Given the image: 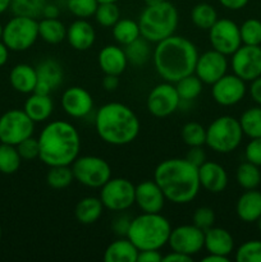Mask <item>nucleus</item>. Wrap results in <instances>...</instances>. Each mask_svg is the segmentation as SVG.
<instances>
[{
    "label": "nucleus",
    "instance_id": "obj_49",
    "mask_svg": "<svg viewBox=\"0 0 261 262\" xmlns=\"http://www.w3.org/2000/svg\"><path fill=\"white\" fill-rule=\"evenodd\" d=\"M129 217L127 216H119L115 219L114 224H113V229H114L115 234L120 235V237H127L128 229H129V224H130Z\"/></svg>",
    "mask_w": 261,
    "mask_h": 262
},
{
    "label": "nucleus",
    "instance_id": "obj_60",
    "mask_svg": "<svg viewBox=\"0 0 261 262\" xmlns=\"http://www.w3.org/2000/svg\"><path fill=\"white\" fill-rule=\"evenodd\" d=\"M97 2L100 4V3H117L118 0H97Z\"/></svg>",
    "mask_w": 261,
    "mask_h": 262
},
{
    "label": "nucleus",
    "instance_id": "obj_43",
    "mask_svg": "<svg viewBox=\"0 0 261 262\" xmlns=\"http://www.w3.org/2000/svg\"><path fill=\"white\" fill-rule=\"evenodd\" d=\"M237 262H261V241H248L235 252Z\"/></svg>",
    "mask_w": 261,
    "mask_h": 262
},
{
    "label": "nucleus",
    "instance_id": "obj_35",
    "mask_svg": "<svg viewBox=\"0 0 261 262\" xmlns=\"http://www.w3.org/2000/svg\"><path fill=\"white\" fill-rule=\"evenodd\" d=\"M124 53L127 55L128 63H132L133 66H143L150 59L151 49L148 41L141 36L133 42L125 45Z\"/></svg>",
    "mask_w": 261,
    "mask_h": 262
},
{
    "label": "nucleus",
    "instance_id": "obj_23",
    "mask_svg": "<svg viewBox=\"0 0 261 262\" xmlns=\"http://www.w3.org/2000/svg\"><path fill=\"white\" fill-rule=\"evenodd\" d=\"M99 66L105 74L120 76L128 66L124 50L117 45H106L99 53Z\"/></svg>",
    "mask_w": 261,
    "mask_h": 262
},
{
    "label": "nucleus",
    "instance_id": "obj_3",
    "mask_svg": "<svg viewBox=\"0 0 261 262\" xmlns=\"http://www.w3.org/2000/svg\"><path fill=\"white\" fill-rule=\"evenodd\" d=\"M38 159L50 166L72 165L78 158L81 138L73 124L66 120L51 122L38 136Z\"/></svg>",
    "mask_w": 261,
    "mask_h": 262
},
{
    "label": "nucleus",
    "instance_id": "obj_61",
    "mask_svg": "<svg viewBox=\"0 0 261 262\" xmlns=\"http://www.w3.org/2000/svg\"><path fill=\"white\" fill-rule=\"evenodd\" d=\"M256 223H257V228H258V230H260V232H261V216L258 217L257 220H256Z\"/></svg>",
    "mask_w": 261,
    "mask_h": 262
},
{
    "label": "nucleus",
    "instance_id": "obj_31",
    "mask_svg": "<svg viewBox=\"0 0 261 262\" xmlns=\"http://www.w3.org/2000/svg\"><path fill=\"white\" fill-rule=\"evenodd\" d=\"M113 37L115 38L118 43L125 46L128 43L133 42L141 37V31L138 22L128 18H120L114 26H113Z\"/></svg>",
    "mask_w": 261,
    "mask_h": 262
},
{
    "label": "nucleus",
    "instance_id": "obj_32",
    "mask_svg": "<svg viewBox=\"0 0 261 262\" xmlns=\"http://www.w3.org/2000/svg\"><path fill=\"white\" fill-rule=\"evenodd\" d=\"M235 178H237L238 184L246 191L247 189H256L261 183L260 166L255 165L250 161H245L237 168Z\"/></svg>",
    "mask_w": 261,
    "mask_h": 262
},
{
    "label": "nucleus",
    "instance_id": "obj_24",
    "mask_svg": "<svg viewBox=\"0 0 261 262\" xmlns=\"http://www.w3.org/2000/svg\"><path fill=\"white\" fill-rule=\"evenodd\" d=\"M209 253L229 256L234 248V239L227 229L211 227L205 230V245Z\"/></svg>",
    "mask_w": 261,
    "mask_h": 262
},
{
    "label": "nucleus",
    "instance_id": "obj_18",
    "mask_svg": "<svg viewBox=\"0 0 261 262\" xmlns=\"http://www.w3.org/2000/svg\"><path fill=\"white\" fill-rule=\"evenodd\" d=\"M35 68L37 74V84L33 92L36 94L50 95L63 83V68L54 59H45Z\"/></svg>",
    "mask_w": 261,
    "mask_h": 262
},
{
    "label": "nucleus",
    "instance_id": "obj_51",
    "mask_svg": "<svg viewBox=\"0 0 261 262\" xmlns=\"http://www.w3.org/2000/svg\"><path fill=\"white\" fill-rule=\"evenodd\" d=\"M250 95L251 97H252L253 101H255L258 106H261V76L251 82Z\"/></svg>",
    "mask_w": 261,
    "mask_h": 262
},
{
    "label": "nucleus",
    "instance_id": "obj_1",
    "mask_svg": "<svg viewBox=\"0 0 261 262\" xmlns=\"http://www.w3.org/2000/svg\"><path fill=\"white\" fill-rule=\"evenodd\" d=\"M154 181L168 201L177 205L189 204L199 193L201 184L199 168L187 159H168L156 166Z\"/></svg>",
    "mask_w": 261,
    "mask_h": 262
},
{
    "label": "nucleus",
    "instance_id": "obj_37",
    "mask_svg": "<svg viewBox=\"0 0 261 262\" xmlns=\"http://www.w3.org/2000/svg\"><path fill=\"white\" fill-rule=\"evenodd\" d=\"M46 0H10L9 9L14 15L37 18L42 15Z\"/></svg>",
    "mask_w": 261,
    "mask_h": 262
},
{
    "label": "nucleus",
    "instance_id": "obj_7",
    "mask_svg": "<svg viewBox=\"0 0 261 262\" xmlns=\"http://www.w3.org/2000/svg\"><path fill=\"white\" fill-rule=\"evenodd\" d=\"M243 130L240 120L230 115L216 118L206 128V145L219 154H229L241 145Z\"/></svg>",
    "mask_w": 261,
    "mask_h": 262
},
{
    "label": "nucleus",
    "instance_id": "obj_30",
    "mask_svg": "<svg viewBox=\"0 0 261 262\" xmlns=\"http://www.w3.org/2000/svg\"><path fill=\"white\" fill-rule=\"evenodd\" d=\"M38 36L48 43H59L67 38V27L59 18H42L38 22Z\"/></svg>",
    "mask_w": 261,
    "mask_h": 262
},
{
    "label": "nucleus",
    "instance_id": "obj_33",
    "mask_svg": "<svg viewBox=\"0 0 261 262\" xmlns=\"http://www.w3.org/2000/svg\"><path fill=\"white\" fill-rule=\"evenodd\" d=\"M191 19L197 28L209 31L217 20V13L212 5L207 3H199L192 8Z\"/></svg>",
    "mask_w": 261,
    "mask_h": 262
},
{
    "label": "nucleus",
    "instance_id": "obj_21",
    "mask_svg": "<svg viewBox=\"0 0 261 262\" xmlns=\"http://www.w3.org/2000/svg\"><path fill=\"white\" fill-rule=\"evenodd\" d=\"M199 178L202 188L211 193H220L228 186L227 170L214 161H205L199 166Z\"/></svg>",
    "mask_w": 261,
    "mask_h": 262
},
{
    "label": "nucleus",
    "instance_id": "obj_2",
    "mask_svg": "<svg viewBox=\"0 0 261 262\" xmlns=\"http://www.w3.org/2000/svg\"><path fill=\"white\" fill-rule=\"evenodd\" d=\"M153 58L159 76L164 81L176 83L179 79L194 73L199 51L188 38L171 35L159 41Z\"/></svg>",
    "mask_w": 261,
    "mask_h": 262
},
{
    "label": "nucleus",
    "instance_id": "obj_29",
    "mask_svg": "<svg viewBox=\"0 0 261 262\" xmlns=\"http://www.w3.org/2000/svg\"><path fill=\"white\" fill-rule=\"evenodd\" d=\"M104 205L97 197H84L79 200L74 209V216L81 224L90 225L96 223L102 215Z\"/></svg>",
    "mask_w": 261,
    "mask_h": 262
},
{
    "label": "nucleus",
    "instance_id": "obj_53",
    "mask_svg": "<svg viewBox=\"0 0 261 262\" xmlns=\"http://www.w3.org/2000/svg\"><path fill=\"white\" fill-rule=\"evenodd\" d=\"M217 2L229 10H240L243 9L250 0H217Z\"/></svg>",
    "mask_w": 261,
    "mask_h": 262
},
{
    "label": "nucleus",
    "instance_id": "obj_46",
    "mask_svg": "<svg viewBox=\"0 0 261 262\" xmlns=\"http://www.w3.org/2000/svg\"><path fill=\"white\" fill-rule=\"evenodd\" d=\"M17 150L19 152L22 160L26 161H32L35 159L38 158V154H40V147H38V140L35 137H28L26 140H23L22 142L18 143Z\"/></svg>",
    "mask_w": 261,
    "mask_h": 262
},
{
    "label": "nucleus",
    "instance_id": "obj_4",
    "mask_svg": "<svg viewBox=\"0 0 261 262\" xmlns=\"http://www.w3.org/2000/svg\"><path fill=\"white\" fill-rule=\"evenodd\" d=\"M95 128L104 142L113 146H124L137 138L140 120L127 105L107 102L97 112Z\"/></svg>",
    "mask_w": 261,
    "mask_h": 262
},
{
    "label": "nucleus",
    "instance_id": "obj_8",
    "mask_svg": "<svg viewBox=\"0 0 261 262\" xmlns=\"http://www.w3.org/2000/svg\"><path fill=\"white\" fill-rule=\"evenodd\" d=\"M38 38V22L36 18L14 15L3 26L2 41L12 51L28 50Z\"/></svg>",
    "mask_w": 261,
    "mask_h": 262
},
{
    "label": "nucleus",
    "instance_id": "obj_64",
    "mask_svg": "<svg viewBox=\"0 0 261 262\" xmlns=\"http://www.w3.org/2000/svg\"><path fill=\"white\" fill-rule=\"evenodd\" d=\"M260 46H261V45H260Z\"/></svg>",
    "mask_w": 261,
    "mask_h": 262
},
{
    "label": "nucleus",
    "instance_id": "obj_6",
    "mask_svg": "<svg viewBox=\"0 0 261 262\" xmlns=\"http://www.w3.org/2000/svg\"><path fill=\"white\" fill-rule=\"evenodd\" d=\"M178 10L166 0L156 5H146L138 19L141 36L148 42L158 43L174 35L178 27Z\"/></svg>",
    "mask_w": 261,
    "mask_h": 262
},
{
    "label": "nucleus",
    "instance_id": "obj_22",
    "mask_svg": "<svg viewBox=\"0 0 261 262\" xmlns=\"http://www.w3.org/2000/svg\"><path fill=\"white\" fill-rule=\"evenodd\" d=\"M96 32L95 28L86 19L78 18L67 28V40L69 45L78 51L89 50L95 42Z\"/></svg>",
    "mask_w": 261,
    "mask_h": 262
},
{
    "label": "nucleus",
    "instance_id": "obj_34",
    "mask_svg": "<svg viewBox=\"0 0 261 262\" xmlns=\"http://www.w3.org/2000/svg\"><path fill=\"white\" fill-rule=\"evenodd\" d=\"M240 124L243 135L250 138L261 137V106H253L241 115Z\"/></svg>",
    "mask_w": 261,
    "mask_h": 262
},
{
    "label": "nucleus",
    "instance_id": "obj_38",
    "mask_svg": "<svg viewBox=\"0 0 261 262\" xmlns=\"http://www.w3.org/2000/svg\"><path fill=\"white\" fill-rule=\"evenodd\" d=\"M20 163H22V158L15 146L7 145V143L0 145V173H15L19 169Z\"/></svg>",
    "mask_w": 261,
    "mask_h": 262
},
{
    "label": "nucleus",
    "instance_id": "obj_13",
    "mask_svg": "<svg viewBox=\"0 0 261 262\" xmlns=\"http://www.w3.org/2000/svg\"><path fill=\"white\" fill-rule=\"evenodd\" d=\"M233 73L245 82H252L261 76V46L241 45L232 54Z\"/></svg>",
    "mask_w": 261,
    "mask_h": 262
},
{
    "label": "nucleus",
    "instance_id": "obj_39",
    "mask_svg": "<svg viewBox=\"0 0 261 262\" xmlns=\"http://www.w3.org/2000/svg\"><path fill=\"white\" fill-rule=\"evenodd\" d=\"M74 181L73 171L71 165L50 166V170L46 174V182L54 189H63Z\"/></svg>",
    "mask_w": 261,
    "mask_h": 262
},
{
    "label": "nucleus",
    "instance_id": "obj_55",
    "mask_svg": "<svg viewBox=\"0 0 261 262\" xmlns=\"http://www.w3.org/2000/svg\"><path fill=\"white\" fill-rule=\"evenodd\" d=\"M42 15L45 18H58L59 17V9L55 4H49L46 3L45 8L42 10Z\"/></svg>",
    "mask_w": 261,
    "mask_h": 262
},
{
    "label": "nucleus",
    "instance_id": "obj_40",
    "mask_svg": "<svg viewBox=\"0 0 261 262\" xmlns=\"http://www.w3.org/2000/svg\"><path fill=\"white\" fill-rule=\"evenodd\" d=\"M183 142L189 147L206 145V128L197 122H189L183 125L181 130Z\"/></svg>",
    "mask_w": 261,
    "mask_h": 262
},
{
    "label": "nucleus",
    "instance_id": "obj_42",
    "mask_svg": "<svg viewBox=\"0 0 261 262\" xmlns=\"http://www.w3.org/2000/svg\"><path fill=\"white\" fill-rule=\"evenodd\" d=\"M94 17L102 27H113L120 19V10L115 3H100Z\"/></svg>",
    "mask_w": 261,
    "mask_h": 262
},
{
    "label": "nucleus",
    "instance_id": "obj_5",
    "mask_svg": "<svg viewBox=\"0 0 261 262\" xmlns=\"http://www.w3.org/2000/svg\"><path fill=\"white\" fill-rule=\"evenodd\" d=\"M170 232V223L160 212H142L130 220L127 238L138 248V251L160 250L168 245Z\"/></svg>",
    "mask_w": 261,
    "mask_h": 262
},
{
    "label": "nucleus",
    "instance_id": "obj_16",
    "mask_svg": "<svg viewBox=\"0 0 261 262\" xmlns=\"http://www.w3.org/2000/svg\"><path fill=\"white\" fill-rule=\"evenodd\" d=\"M228 71L227 55L216 50L205 51L199 55L194 67V74L202 81V83L212 84L222 78Z\"/></svg>",
    "mask_w": 261,
    "mask_h": 262
},
{
    "label": "nucleus",
    "instance_id": "obj_28",
    "mask_svg": "<svg viewBox=\"0 0 261 262\" xmlns=\"http://www.w3.org/2000/svg\"><path fill=\"white\" fill-rule=\"evenodd\" d=\"M138 248L125 238H119L106 247L104 252L105 262H137Z\"/></svg>",
    "mask_w": 261,
    "mask_h": 262
},
{
    "label": "nucleus",
    "instance_id": "obj_45",
    "mask_svg": "<svg viewBox=\"0 0 261 262\" xmlns=\"http://www.w3.org/2000/svg\"><path fill=\"white\" fill-rule=\"evenodd\" d=\"M215 223V214L214 210L210 207L202 206L194 211L193 216H192V224L196 225L201 230H207L209 228L214 227Z\"/></svg>",
    "mask_w": 261,
    "mask_h": 262
},
{
    "label": "nucleus",
    "instance_id": "obj_62",
    "mask_svg": "<svg viewBox=\"0 0 261 262\" xmlns=\"http://www.w3.org/2000/svg\"><path fill=\"white\" fill-rule=\"evenodd\" d=\"M2 35H3V26L2 23H0V40H2Z\"/></svg>",
    "mask_w": 261,
    "mask_h": 262
},
{
    "label": "nucleus",
    "instance_id": "obj_11",
    "mask_svg": "<svg viewBox=\"0 0 261 262\" xmlns=\"http://www.w3.org/2000/svg\"><path fill=\"white\" fill-rule=\"evenodd\" d=\"M136 186L125 178H110L100 191V200L110 211H124L135 204Z\"/></svg>",
    "mask_w": 261,
    "mask_h": 262
},
{
    "label": "nucleus",
    "instance_id": "obj_56",
    "mask_svg": "<svg viewBox=\"0 0 261 262\" xmlns=\"http://www.w3.org/2000/svg\"><path fill=\"white\" fill-rule=\"evenodd\" d=\"M204 262H229V256L216 255V253H209L202 258Z\"/></svg>",
    "mask_w": 261,
    "mask_h": 262
},
{
    "label": "nucleus",
    "instance_id": "obj_58",
    "mask_svg": "<svg viewBox=\"0 0 261 262\" xmlns=\"http://www.w3.org/2000/svg\"><path fill=\"white\" fill-rule=\"evenodd\" d=\"M9 5L10 0H0V14L4 13L7 9H9Z\"/></svg>",
    "mask_w": 261,
    "mask_h": 262
},
{
    "label": "nucleus",
    "instance_id": "obj_9",
    "mask_svg": "<svg viewBox=\"0 0 261 262\" xmlns=\"http://www.w3.org/2000/svg\"><path fill=\"white\" fill-rule=\"evenodd\" d=\"M71 168L74 181L89 188H101L112 178V168L99 156H78Z\"/></svg>",
    "mask_w": 261,
    "mask_h": 262
},
{
    "label": "nucleus",
    "instance_id": "obj_41",
    "mask_svg": "<svg viewBox=\"0 0 261 262\" xmlns=\"http://www.w3.org/2000/svg\"><path fill=\"white\" fill-rule=\"evenodd\" d=\"M241 40L242 45H261V20L256 18L246 19L240 26Z\"/></svg>",
    "mask_w": 261,
    "mask_h": 262
},
{
    "label": "nucleus",
    "instance_id": "obj_26",
    "mask_svg": "<svg viewBox=\"0 0 261 262\" xmlns=\"http://www.w3.org/2000/svg\"><path fill=\"white\" fill-rule=\"evenodd\" d=\"M9 82L13 89L20 94H32L37 84L35 67L30 64H17L10 71Z\"/></svg>",
    "mask_w": 261,
    "mask_h": 262
},
{
    "label": "nucleus",
    "instance_id": "obj_48",
    "mask_svg": "<svg viewBox=\"0 0 261 262\" xmlns=\"http://www.w3.org/2000/svg\"><path fill=\"white\" fill-rule=\"evenodd\" d=\"M186 159L189 163H192L199 168L200 165H202L206 161V154H205L202 146H193V147H189Z\"/></svg>",
    "mask_w": 261,
    "mask_h": 262
},
{
    "label": "nucleus",
    "instance_id": "obj_15",
    "mask_svg": "<svg viewBox=\"0 0 261 262\" xmlns=\"http://www.w3.org/2000/svg\"><path fill=\"white\" fill-rule=\"evenodd\" d=\"M168 245L171 251L193 256L204 248L205 232L193 224L179 225L171 229Z\"/></svg>",
    "mask_w": 261,
    "mask_h": 262
},
{
    "label": "nucleus",
    "instance_id": "obj_59",
    "mask_svg": "<svg viewBox=\"0 0 261 262\" xmlns=\"http://www.w3.org/2000/svg\"><path fill=\"white\" fill-rule=\"evenodd\" d=\"M161 2H164V0H145L146 5H156Z\"/></svg>",
    "mask_w": 261,
    "mask_h": 262
},
{
    "label": "nucleus",
    "instance_id": "obj_17",
    "mask_svg": "<svg viewBox=\"0 0 261 262\" xmlns=\"http://www.w3.org/2000/svg\"><path fill=\"white\" fill-rule=\"evenodd\" d=\"M212 99L222 106H233L245 97L246 83L243 79L233 74H224L211 84Z\"/></svg>",
    "mask_w": 261,
    "mask_h": 262
},
{
    "label": "nucleus",
    "instance_id": "obj_10",
    "mask_svg": "<svg viewBox=\"0 0 261 262\" xmlns=\"http://www.w3.org/2000/svg\"><path fill=\"white\" fill-rule=\"evenodd\" d=\"M35 130V122L25 110L12 109L0 117V142L17 146Z\"/></svg>",
    "mask_w": 261,
    "mask_h": 262
},
{
    "label": "nucleus",
    "instance_id": "obj_36",
    "mask_svg": "<svg viewBox=\"0 0 261 262\" xmlns=\"http://www.w3.org/2000/svg\"><path fill=\"white\" fill-rule=\"evenodd\" d=\"M202 81L196 74H189L176 82V89L182 101H192L197 99L202 92Z\"/></svg>",
    "mask_w": 261,
    "mask_h": 262
},
{
    "label": "nucleus",
    "instance_id": "obj_19",
    "mask_svg": "<svg viewBox=\"0 0 261 262\" xmlns=\"http://www.w3.org/2000/svg\"><path fill=\"white\" fill-rule=\"evenodd\" d=\"M61 107L69 117L84 118L94 107V100L87 90L73 86L61 95Z\"/></svg>",
    "mask_w": 261,
    "mask_h": 262
},
{
    "label": "nucleus",
    "instance_id": "obj_44",
    "mask_svg": "<svg viewBox=\"0 0 261 262\" xmlns=\"http://www.w3.org/2000/svg\"><path fill=\"white\" fill-rule=\"evenodd\" d=\"M99 2L97 0H67V7L69 12L77 18L87 19L95 15Z\"/></svg>",
    "mask_w": 261,
    "mask_h": 262
},
{
    "label": "nucleus",
    "instance_id": "obj_25",
    "mask_svg": "<svg viewBox=\"0 0 261 262\" xmlns=\"http://www.w3.org/2000/svg\"><path fill=\"white\" fill-rule=\"evenodd\" d=\"M235 211L242 222L255 223L261 216V192L247 189L238 199Z\"/></svg>",
    "mask_w": 261,
    "mask_h": 262
},
{
    "label": "nucleus",
    "instance_id": "obj_57",
    "mask_svg": "<svg viewBox=\"0 0 261 262\" xmlns=\"http://www.w3.org/2000/svg\"><path fill=\"white\" fill-rule=\"evenodd\" d=\"M8 58H9V49H8L7 45L0 40V67H3L7 63Z\"/></svg>",
    "mask_w": 261,
    "mask_h": 262
},
{
    "label": "nucleus",
    "instance_id": "obj_54",
    "mask_svg": "<svg viewBox=\"0 0 261 262\" xmlns=\"http://www.w3.org/2000/svg\"><path fill=\"white\" fill-rule=\"evenodd\" d=\"M189 261H192V256L184 255V253H181V252H176V251L163 256V262H189Z\"/></svg>",
    "mask_w": 261,
    "mask_h": 262
},
{
    "label": "nucleus",
    "instance_id": "obj_47",
    "mask_svg": "<svg viewBox=\"0 0 261 262\" xmlns=\"http://www.w3.org/2000/svg\"><path fill=\"white\" fill-rule=\"evenodd\" d=\"M246 160L255 165L261 166V137L251 138L245 150Z\"/></svg>",
    "mask_w": 261,
    "mask_h": 262
},
{
    "label": "nucleus",
    "instance_id": "obj_20",
    "mask_svg": "<svg viewBox=\"0 0 261 262\" xmlns=\"http://www.w3.org/2000/svg\"><path fill=\"white\" fill-rule=\"evenodd\" d=\"M165 196L155 181H143L136 186L135 204L142 212L156 214L163 210L165 205Z\"/></svg>",
    "mask_w": 261,
    "mask_h": 262
},
{
    "label": "nucleus",
    "instance_id": "obj_27",
    "mask_svg": "<svg viewBox=\"0 0 261 262\" xmlns=\"http://www.w3.org/2000/svg\"><path fill=\"white\" fill-rule=\"evenodd\" d=\"M23 110L26 114L35 123L45 122L50 118L54 110V102L50 95H41L32 92L31 96L26 100Z\"/></svg>",
    "mask_w": 261,
    "mask_h": 262
},
{
    "label": "nucleus",
    "instance_id": "obj_14",
    "mask_svg": "<svg viewBox=\"0 0 261 262\" xmlns=\"http://www.w3.org/2000/svg\"><path fill=\"white\" fill-rule=\"evenodd\" d=\"M181 105L176 86L170 82L158 84L147 96V110L156 118H165L173 114Z\"/></svg>",
    "mask_w": 261,
    "mask_h": 262
},
{
    "label": "nucleus",
    "instance_id": "obj_50",
    "mask_svg": "<svg viewBox=\"0 0 261 262\" xmlns=\"http://www.w3.org/2000/svg\"><path fill=\"white\" fill-rule=\"evenodd\" d=\"M137 262H163V256L159 250H143L138 252Z\"/></svg>",
    "mask_w": 261,
    "mask_h": 262
},
{
    "label": "nucleus",
    "instance_id": "obj_52",
    "mask_svg": "<svg viewBox=\"0 0 261 262\" xmlns=\"http://www.w3.org/2000/svg\"><path fill=\"white\" fill-rule=\"evenodd\" d=\"M119 86V76H114V74H105L104 79H102V87L106 91H114Z\"/></svg>",
    "mask_w": 261,
    "mask_h": 262
},
{
    "label": "nucleus",
    "instance_id": "obj_63",
    "mask_svg": "<svg viewBox=\"0 0 261 262\" xmlns=\"http://www.w3.org/2000/svg\"><path fill=\"white\" fill-rule=\"evenodd\" d=\"M2 234H3V232H2V225H0V239H2Z\"/></svg>",
    "mask_w": 261,
    "mask_h": 262
},
{
    "label": "nucleus",
    "instance_id": "obj_12",
    "mask_svg": "<svg viewBox=\"0 0 261 262\" xmlns=\"http://www.w3.org/2000/svg\"><path fill=\"white\" fill-rule=\"evenodd\" d=\"M209 40L214 50L232 55L242 45L240 26L228 18L217 19L209 30Z\"/></svg>",
    "mask_w": 261,
    "mask_h": 262
}]
</instances>
